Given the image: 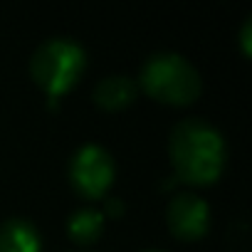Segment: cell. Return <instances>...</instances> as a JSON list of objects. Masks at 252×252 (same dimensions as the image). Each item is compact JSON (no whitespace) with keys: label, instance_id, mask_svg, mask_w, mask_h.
Here are the masks:
<instances>
[{"label":"cell","instance_id":"cell-10","mask_svg":"<svg viewBox=\"0 0 252 252\" xmlns=\"http://www.w3.org/2000/svg\"><path fill=\"white\" fill-rule=\"evenodd\" d=\"M106 210H109L111 215H121L124 205H121V200H106Z\"/></svg>","mask_w":252,"mask_h":252},{"label":"cell","instance_id":"cell-1","mask_svg":"<svg viewBox=\"0 0 252 252\" xmlns=\"http://www.w3.org/2000/svg\"><path fill=\"white\" fill-rule=\"evenodd\" d=\"M171 163L176 178L193 183V186H210L225 171V139L200 116L183 119L173 126L168 141Z\"/></svg>","mask_w":252,"mask_h":252},{"label":"cell","instance_id":"cell-3","mask_svg":"<svg viewBox=\"0 0 252 252\" xmlns=\"http://www.w3.org/2000/svg\"><path fill=\"white\" fill-rule=\"evenodd\" d=\"M84 67H87V55L82 45L74 42L72 37L45 40L30 60L32 79L55 99L69 92L79 82Z\"/></svg>","mask_w":252,"mask_h":252},{"label":"cell","instance_id":"cell-11","mask_svg":"<svg viewBox=\"0 0 252 252\" xmlns=\"http://www.w3.org/2000/svg\"><path fill=\"white\" fill-rule=\"evenodd\" d=\"M149 252H156V250H149Z\"/></svg>","mask_w":252,"mask_h":252},{"label":"cell","instance_id":"cell-5","mask_svg":"<svg viewBox=\"0 0 252 252\" xmlns=\"http://www.w3.org/2000/svg\"><path fill=\"white\" fill-rule=\"evenodd\" d=\"M166 220H168V230L178 240L190 242V240H200L208 232L210 210L203 198H198L193 193H178L168 203Z\"/></svg>","mask_w":252,"mask_h":252},{"label":"cell","instance_id":"cell-2","mask_svg":"<svg viewBox=\"0 0 252 252\" xmlns=\"http://www.w3.org/2000/svg\"><path fill=\"white\" fill-rule=\"evenodd\" d=\"M141 89L156 101L186 106L198 99L203 82L198 69L178 52H156L141 67Z\"/></svg>","mask_w":252,"mask_h":252},{"label":"cell","instance_id":"cell-9","mask_svg":"<svg viewBox=\"0 0 252 252\" xmlns=\"http://www.w3.org/2000/svg\"><path fill=\"white\" fill-rule=\"evenodd\" d=\"M240 45H242V55L250 57L252 55V18H247L242 23V30H240Z\"/></svg>","mask_w":252,"mask_h":252},{"label":"cell","instance_id":"cell-6","mask_svg":"<svg viewBox=\"0 0 252 252\" xmlns=\"http://www.w3.org/2000/svg\"><path fill=\"white\" fill-rule=\"evenodd\" d=\"M0 252H42L40 230L28 218H8L0 225Z\"/></svg>","mask_w":252,"mask_h":252},{"label":"cell","instance_id":"cell-7","mask_svg":"<svg viewBox=\"0 0 252 252\" xmlns=\"http://www.w3.org/2000/svg\"><path fill=\"white\" fill-rule=\"evenodd\" d=\"M139 94V87L131 77L126 74H111L104 77L96 87H94V101L101 109L116 111V109H126Z\"/></svg>","mask_w":252,"mask_h":252},{"label":"cell","instance_id":"cell-4","mask_svg":"<svg viewBox=\"0 0 252 252\" xmlns=\"http://www.w3.org/2000/svg\"><path fill=\"white\" fill-rule=\"evenodd\" d=\"M116 176L114 158L106 149L96 144L82 146L69 163V181L82 198H101Z\"/></svg>","mask_w":252,"mask_h":252},{"label":"cell","instance_id":"cell-8","mask_svg":"<svg viewBox=\"0 0 252 252\" xmlns=\"http://www.w3.org/2000/svg\"><path fill=\"white\" fill-rule=\"evenodd\" d=\"M101 230H104V213L96 208H82V210L72 213L67 220V232L79 245L96 242Z\"/></svg>","mask_w":252,"mask_h":252}]
</instances>
